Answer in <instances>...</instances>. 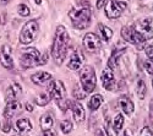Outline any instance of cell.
I'll use <instances>...</instances> for the list:
<instances>
[{"mask_svg": "<svg viewBox=\"0 0 153 136\" xmlns=\"http://www.w3.org/2000/svg\"><path fill=\"white\" fill-rule=\"evenodd\" d=\"M80 82L81 86L86 93H91L94 91L96 85H97V77H96V71L93 66L86 65L81 69L80 72Z\"/></svg>", "mask_w": 153, "mask_h": 136, "instance_id": "obj_4", "label": "cell"}, {"mask_svg": "<svg viewBox=\"0 0 153 136\" xmlns=\"http://www.w3.org/2000/svg\"><path fill=\"white\" fill-rule=\"evenodd\" d=\"M71 109H72V115L75 118V121L76 123H83L85 119H86V112H85V109L80 104V103H71Z\"/></svg>", "mask_w": 153, "mask_h": 136, "instance_id": "obj_17", "label": "cell"}, {"mask_svg": "<svg viewBox=\"0 0 153 136\" xmlns=\"http://www.w3.org/2000/svg\"><path fill=\"white\" fill-rule=\"evenodd\" d=\"M91 9L82 7V9H72L69 11V17L77 30H86L91 25Z\"/></svg>", "mask_w": 153, "mask_h": 136, "instance_id": "obj_3", "label": "cell"}, {"mask_svg": "<svg viewBox=\"0 0 153 136\" xmlns=\"http://www.w3.org/2000/svg\"><path fill=\"white\" fill-rule=\"evenodd\" d=\"M22 93V88L19 83H12L11 86H9V88L6 91V98L9 101H17V98L21 96Z\"/></svg>", "mask_w": 153, "mask_h": 136, "instance_id": "obj_19", "label": "cell"}, {"mask_svg": "<svg viewBox=\"0 0 153 136\" xmlns=\"http://www.w3.org/2000/svg\"><path fill=\"white\" fill-rule=\"evenodd\" d=\"M127 7V3L119 1V0H108L105 4V15L110 20L119 19L124 10Z\"/></svg>", "mask_w": 153, "mask_h": 136, "instance_id": "obj_8", "label": "cell"}, {"mask_svg": "<svg viewBox=\"0 0 153 136\" xmlns=\"http://www.w3.org/2000/svg\"><path fill=\"white\" fill-rule=\"evenodd\" d=\"M14 136H21V135H14Z\"/></svg>", "mask_w": 153, "mask_h": 136, "instance_id": "obj_45", "label": "cell"}, {"mask_svg": "<svg viewBox=\"0 0 153 136\" xmlns=\"http://www.w3.org/2000/svg\"><path fill=\"white\" fill-rule=\"evenodd\" d=\"M11 48L7 44H4L1 47V51H0V63L5 69H14V59L11 55Z\"/></svg>", "mask_w": 153, "mask_h": 136, "instance_id": "obj_11", "label": "cell"}, {"mask_svg": "<svg viewBox=\"0 0 153 136\" xmlns=\"http://www.w3.org/2000/svg\"><path fill=\"white\" fill-rule=\"evenodd\" d=\"M121 37L123 39L126 41L127 43H131L134 45H137V47H141L145 44L146 41H143V38L140 36L132 26H124L121 28Z\"/></svg>", "mask_w": 153, "mask_h": 136, "instance_id": "obj_9", "label": "cell"}, {"mask_svg": "<svg viewBox=\"0 0 153 136\" xmlns=\"http://www.w3.org/2000/svg\"><path fill=\"white\" fill-rule=\"evenodd\" d=\"M60 130H61L64 134L71 132V130H72V123H71L69 119L62 120V121L60 123Z\"/></svg>", "mask_w": 153, "mask_h": 136, "instance_id": "obj_27", "label": "cell"}, {"mask_svg": "<svg viewBox=\"0 0 153 136\" xmlns=\"http://www.w3.org/2000/svg\"><path fill=\"white\" fill-rule=\"evenodd\" d=\"M53 124H54L53 117L50 115L49 113L42 115V118H41V120H39V125H41V129H42L43 131L50 130V129H52V126H53Z\"/></svg>", "mask_w": 153, "mask_h": 136, "instance_id": "obj_21", "label": "cell"}, {"mask_svg": "<svg viewBox=\"0 0 153 136\" xmlns=\"http://www.w3.org/2000/svg\"><path fill=\"white\" fill-rule=\"evenodd\" d=\"M152 87H153V79H152Z\"/></svg>", "mask_w": 153, "mask_h": 136, "instance_id": "obj_44", "label": "cell"}, {"mask_svg": "<svg viewBox=\"0 0 153 136\" xmlns=\"http://www.w3.org/2000/svg\"><path fill=\"white\" fill-rule=\"evenodd\" d=\"M31 80L33 83L38 85V86H45L49 85L53 80L52 74L45 72V71H39V72H36L31 76Z\"/></svg>", "mask_w": 153, "mask_h": 136, "instance_id": "obj_13", "label": "cell"}, {"mask_svg": "<svg viewBox=\"0 0 153 136\" xmlns=\"http://www.w3.org/2000/svg\"><path fill=\"white\" fill-rule=\"evenodd\" d=\"M118 103H119V107L121 108V110H123V112H124L125 114L130 115V114H132V113H134V110H135L134 102H132V101H131L127 96H121V97L119 98Z\"/></svg>", "mask_w": 153, "mask_h": 136, "instance_id": "obj_15", "label": "cell"}, {"mask_svg": "<svg viewBox=\"0 0 153 136\" xmlns=\"http://www.w3.org/2000/svg\"><path fill=\"white\" fill-rule=\"evenodd\" d=\"M105 131H107V135L108 136H114V134H113V131H111V129H110V125H109V121H107L105 123Z\"/></svg>", "mask_w": 153, "mask_h": 136, "instance_id": "obj_36", "label": "cell"}, {"mask_svg": "<svg viewBox=\"0 0 153 136\" xmlns=\"http://www.w3.org/2000/svg\"><path fill=\"white\" fill-rule=\"evenodd\" d=\"M39 58H41V53L38 52L36 48H33V47L23 48L21 56H20V65L22 69L38 66L39 65Z\"/></svg>", "mask_w": 153, "mask_h": 136, "instance_id": "obj_6", "label": "cell"}, {"mask_svg": "<svg viewBox=\"0 0 153 136\" xmlns=\"http://www.w3.org/2000/svg\"><path fill=\"white\" fill-rule=\"evenodd\" d=\"M47 61H48V53H44L43 56L39 58V65H44Z\"/></svg>", "mask_w": 153, "mask_h": 136, "instance_id": "obj_34", "label": "cell"}, {"mask_svg": "<svg viewBox=\"0 0 153 136\" xmlns=\"http://www.w3.org/2000/svg\"><path fill=\"white\" fill-rule=\"evenodd\" d=\"M98 28H99V32L102 34V37H103V39L104 41H110L111 39V37H113V31L111 28H109L108 26H105V25L103 23H99L98 25Z\"/></svg>", "mask_w": 153, "mask_h": 136, "instance_id": "obj_25", "label": "cell"}, {"mask_svg": "<svg viewBox=\"0 0 153 136\" xmlns=\"http://www.w3.org/2000/svg\"><path fill=\"white\" fill-rule=\"evenodd\" d=\"M17 12L21 15V16H23V17H27L30 14H31V10H30V7L27 6V5H25V4H20L19 6H17Z\"/></svg>", "mask_w": 153, "mask_h": 136, "instance_id": "obj_28", "label": "cell"}, {"mask_svg": "<svg viewBox=\"0 0 153 136\" xmlns=\"http://www.w3.org/2000/svg\"><path fill=\"white\" fill-rule=\"evenodd\" d=\"M39 33V23L37 20H30L23 25V27L20 33V42L22 44H30L34 42Z\"/></svg>", "mask_w": 153, "mask_h": 136, "instance_id": "obj_5", "label": "cell"}, {"mask_svg": "<svg viewBox=\"0 0 153 136\" xmlns=\"http://www.w3.org/2000/svg\"><path fill=\"white\" fill-rule=\"evenodd\" d=\"M121 136H130V134H129V132H127V131H125V132H124V134H123Z\"/></svg>", "mask_w": 153, "mask_h": 136, "instance_id": "obj_41", "label": "cell"}, {"mask_svg": "<svg viewBox=\"0 0 153 136\" xmlns=\"http://www.w3.org/2000/svg\"><path fill=\"white\" fill-rule=\"evenodd\" d=\"M138 136H153V134H152V130L148 126H145V128H142V130H141V132H140Z\"/></svg>", "mask_w": 153, "mask_h": 136, "instance_id": "obj_31", "label": "cell"}, {"mask_svg": "<svg viewBox=\"0 0 153 136\" xmlns=\"http://www.w3.org/2000/svg\"><path fill=\"white\" fill-rule=\"evenodd\" d=\"M74 97L76 98V100H83V98L86 97V92L83 91V88L79 87V86H75V88H74Z\"/></svg>", "mask_w": 153, "mask_h": 136, "instance_id": "obj_29", "label": "cell"}, {"mask_svg": "<svg viewBox=\"0 0 153 136\" xmlns=\"http://www.w3.org/2000/svg\"><path fill=\"white\" fill-rule=\"evenodd\" d=\"M94 136H104V135H103V131H102L100 129H98V130H96Z\"/></svg>", "mask_w": 153, "mask_h": 136, "instance_id": "obj_39", "label": "cell"}, {"mask_svg": "<svg viewBox=\"0 0 153 136\" xmlns=\"http://www.w3.org/2000/svg\"><path fill=\"white\" fill-rule=\"evenodd\" d=\"M15 126H16V130L19 132H27V131H30L32 129V123L27 118H21V119H19L16 121Z\"/></svg>", "mask_w": 153, "mask_h": 136, "instance_id": "obj_20", "label": "cell"}, {"mask_svg": "<svg viewBox=\"0 0 153 136\" xmlns=\"http://www.w3.org/2000/svg\"><path fill=\"white\" fill-rule=\"evenodd\" d=\"M50 101H52V96H50L49 92H42L36 98V103L39 107H45L47 104H49Z\"/></svg>", "mask_w": 153, "mask_h": 136, "instance_id": "obj_23", "label": "cell"}, {"mask_svg": "<svg viewBox=\"0 0 153 136\" xmlns=\"http://www.w3.org/2000/svg\"><path fill=\"white\" fill-rule=\"evenodd\" d=\"M123 125H124V117H123V114L118 113L113 119V130H114V132L118 134L123 129Z\"/></svg>", "mask_w": 153, "mask_h": 136, "instance_id": "obj_24", "label": "cell"}, {"mask_svg": "<svg viewBox=\"0 0 153 136\" xmlns=\"http://www.w3.org/2000/svg\"><path fill=\"white\" fill-rule=\"evenodd\" d=\"M102 103H103V96L102 94H93L90 101H88V108H90L91 110H97Z\"/></svg>", "mask_w": 153, "mask_h": 136, "instance_id": "obj_22", "label": "cell"}, {"mask_svg": "<svg viewBox=\"0 0 153 136\" xmlns=\"http://www.w3.org/2000/svg\"><path fill=\"white\" fill-rule=\"evenodd\" d=\"M69 32L64 26H58L54 36V41L52 44V56L55 61V64L61 65L64 59L68 53V44H69Z\"/></svg>", "mask_w": 153, "mask_h": 136, "instance_id": "obj_1", "label": "cell"}, {"mask_svg": "<svg viewBox=\"0 0 153 136\" xmlns=\"http://www.w3.org/2000/svg\"><path fill=\"white\" fill-rule=\"evenodd\" d=\"M20 110H21V103L19 101H9L4 110V118L11 120V118L16 115Z\"/></svg>", "mask_w": 153, "mask_h": 136, "instance_id": "obj_14", "label": "cell"}, {"mask_svg": "<svg viewBox=\"0 0 153 136\" xmlns=\"http://www.w3.org/2000/svg\"><path fill=\"white\" fill-rule=\"evenodd\" d=\"M145 51H146V54L148 56V59L151 61H153V45H148L145 48Z\"/></svg>", "mask_w": 153, "mask_h": 136, "instance_id": "obj_32", "label": "cell"}, {"mask_svg": "<svg viewBox=\"0 0 153 136\" xmlns=\"http://www.w3.org/2000/svg\"><path fill=\"white\" fill-rule=\"evenodd\" d=\"M42 136H55V134H54V131H53L52 129H50V130H45V131H43Z\"/></svg>", "mask_w": 153, "mask_h": 136, "instance_id": "obj_37", "label": "cell"}, {"mask_svg": "<svg viewBox=\"0 0 153 136\" xmlns=\"http://www.w3.org/2000/svg\"><path fill=\"white\" fill-rule=\"evenodd\" d=\"M151 113H153V101L151 102Z\"/></svg>", "mask_w": 153, "mask_h": 136, "instance_id": "obj_42", "label": "cell"}, {"mask_svg": "<svg viewBox=\"0 0 153 136\" xmlns=\"http://www.w3.org/2000/svg\"><path fill=\"white\" fill-rule=\"evenodd\" d=\"M107 1H108V0H97V4H96L97 9H102L107 4Z\"/></svg>", "mask_w": 153, "mask_h": 136, "instance_id": "obj_35", "label": "cell"}, {"mask_svg": "<svg viewBox=\"0 0 153 136\" xmlns=\"http://www.w3.org/2000/svg\"><path fill=\"white\" fill-rule=\"evenodd\" d=\"M134 30L142 37L143 41H149L153 38V19H141L134 22L132 25Z\"/></svg>", "mask_w": 153, "mask_h": 136, "instance_id": "obj_7", "label": "cell"}, {"mask_svg": "<svg viewBox=\"0 0 153 136\" xmlns=\"http://www.w3.org/2000/svg\"><path fill=\"white\" fill-rule=\"evenodd\" d=\"M49 93L52 96V98H54L55 102L58 103L59 108L65 112L69 108V106H71V102L66 100V90L65 86L60 80H52V82L49 83Z\"/></svg>", "mask_w": 153, "mask_h": 136, "instance_id": "obj_2", "label": "cell"}, {"mask_svg": "<svg viewBox=\"0 0 153 136\" xmlns=\"http://www.w3.org/2000/svg\"><path fill=\"white\" fill-rule=\"evenodd\" d=\"M126 52V47H121V48H115V49H113V52H111V55L110 58L108 59V68L110 69H115L117 65H118V60L120 59V56Z\"/></svg>", "mask_w": 153, "mask_h": 136, "instance_id": "obj_16", "label": "cell"}, {"mask_svg": "<svg viewBox=\"0 0 153 136\" xmlns=\"http://www.w3.org/2000/svg\"><path fill=\"white\" fill-rule=\"evenodd\" d=\"M10 130H11V120L5 119V124H4V126H3V131H4V132H9Z\"/></svg>", "mask_w": 153, "mask_h": 136, "instance_id": "obj_33", "label": "cell"}, {"mask_svg": "<svg viewBox=\"0 0 153 136\" xmlns=\"http://www.w3.org/2000/svg\"><path fill=\"white\" fill-rule=\"evenodd\" d=\"M25 107H26L27 112H33V106L31 103H26V106H25Z\"/></svg>", "mask_w": 153, "mask_h": 136, "instance_id": "obj_38", "label": "cell"}, {"mask_svg": "<svg viewBox=\"0 0 153 136\" xmlns=\"http://www.w3.org/2000/svg\"><path fill=\"white\" fill-rule=\"evenodd\" d=\"M136 92H137V96L140 100H143L146 97V93H147V86L143 80H140L137 82V88H136Z\"/></svg>", "mask_w": 153, "mask_h": 136, "instance_id": "obj_26", "label": "cell"}, {"mask_svg": "<svg viewBox=\"0 0 153 136\" xmlns=\"http://www.w3.org/2000/svg\"><path fill=\"white\" fill-rule=\"evenodd\" d=\"M102 85H103V87L107 90V91H111L114 88V86H115V77H114V72H113V69L108 68L103 70L102 72Z\"/></svg>", "mask_w": 153, "mask_h": 136, "instance_id": "obj_12", "label": "cell"}, {"mask_svg": "<svg viewBox=\"0 0 153 136\" xmlns=\"http://www.w3.org/2000/svg\"><path fill=\"white\" fill-rule=\"evenodd\" d=\"M100 39L96 33H87L83 37V47L86 51H88L90 53H96L100 49Z\"/></svg>", "mask_w": 153, "mask_h": 136, "instance_id": "obj_10", "label": "cell"}, {"mask_svg": "<svg viewBox=\"0 0 153 136\" xmlns=\"http://www.w3.org/2000/svg\"><path fill=\"white\" fill-rule=\"evenodd\" d=\"M34 1H36L37 5H41V4H42V0H34Z\"/></svg>", "mask_w": 153, "mask_h": 136, "instance_id": "obj_40", "label": "cell"}, {"mask_svg": "<svg viewBox=\"0 0 153 136\" xmlns=\"http://www.w3.org/2000/svg\"><path fill=\"white\" fill-rule=\"evenodd\" d=\"M82 61H83V56L81 54L80 51H75L71 56H70V60H69V68L71 70H79L81 66H82Z\"/></svg>", "mask_w": 153, "mask_h": 136, "instance_id": "obj_18", "label": "cell"}, {"mask_svg": "<svg viewBox=\"0 0 153 136\" xmlns=\"http://www.w3.org/2000/svg\"><path fill=\"white\" fill-rule=\"evenodd\" d=\"M1 1H3V3H4V4H6V3H7V1H9V0H1Z\"/></svg>", "mask_w": 153, "mask_h": 136, "instance_id": "obj_43", "label": "cell"}, {"mask_svg": "<svg viewBox=\"0 0 153 136\" xmlns=\"http://www.w3.org/2000/svg\"><path fill=\"white\" fill-rule=\"evenodd\" d=\"M143 69L146 70L147 74H149V75H153V61L146 60L145 63H143Z\"/></svg>", "mask_w": 153, "mask_h": 136, "instance_id": "obj_30", "label": "cell"}]
</instances>
